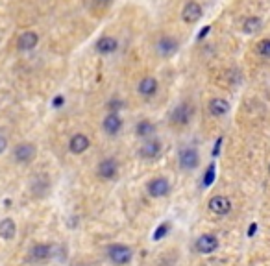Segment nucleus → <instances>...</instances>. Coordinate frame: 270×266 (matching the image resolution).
Masks as SVG:
<instances>
[{"instance_id":"nucleus-1","label":"nucleus","mask_w":270,"mask_h":266,"mask_svg":"<svg viewBox=\"0 0 270 266\" xmlns=\"http://www.w3.org/2000/svg\"><path fill=\"white\" fill-rule=\"evenodd\" d=\"M180 46H181L180 39L174 37V35H170V33L161 35L159 39L156 41V52H158V56H159L161 59L174 58L178 52H180Z\"/></svg>"},{"instance_id":"nucleus-2","label":"nucleus","mask_w":270,"mask_h":266,"mask_svg":"<svg viewBox=\"0 0 270 266\" xmlns=\"http://www.w3.org/2000/svg\"><path fill=\"white\" fill-rule=\"evenodd\" d=\"M194 115V108L191 102H181L178 104L176 108L170 111V124L172 126H187L193 120Z\"/></svg>"},{"instance_id":"nucleus-3","label":"nucleus","mask_w":270,"mask_h":266,"mask_svg":"<svg viewBox=\"0 0 270 266\" xmlns=\"http://www.w3.org/2000/svg\"><path fill=\"white\" fill-rule=\"evenodd\" d=\"M178 165L183 170H194L200 165V154L193 146H185L178 152Z\"/></svg>"},{"instance_id":"nucleus-4","label":"nucleus","mask_w":270,"mask_h":266,"mask_svg":"<svg viewBox=\"0 0 270 266\" xmlns=\"http://www.w3.org/2000/svg\"><path fill=\"white\" fill-rule=\"evenodd\" d=\"M181 21L185 22V24H196L200 19L203 17V8L200 2H196V0H189L185 6L181 8Z\"/></svg>"},{"instance_id":"nucleus-5","label":"nucleus","mask_w":270,"mask_h":266,"mask_svg":"<svg viewBox=\"0 0 270 266\" xmlns=\"http://www.w3.org/2000/svg\"><path fill=\"white\" fill-rule=\"evenodd\" d=\"M132 248H128L124 244H113L108 248V257L111 259V263L117 266H124L132 261Z\"/></svg>"},{"instance_id":"nucleus-6","label":"nucleus","mask_w":270,"mask_h":266,"mask_svg":"<svg viewBox=\"0 0 270 266\" xmlns=\"http://www.w3.org/2000/svg\"><path fill=\"white\" fill-rule=\"evenodd\" d=\"M37 155V148L32 142H21L13 148V159L17 161L19 165H28L32 163Z\"/></svg>"},{"instance_id":"nucleus-7","label":"nucleus","mask_w":270,"mask_h":266,"mask_svg":"<svg viewBox=\"0 0 270 266\" xmlns=\"http://www.w3.org/2000/svg\"><path fill=\"white\" fill-rule=\"evenodd\" d=\"M159 92V82L156 76H143L137 82V94L143 98H152Z\"/></svg>"},{"instance_id":"nucleus-8","label":"nucleus","mask_w":270,"mask_h":266,"mask_svg":"<svg viewBox=\"0 0 270 266\" xmlns=\"http://www.w3.org/2000/svg\"><path fill=\"white\" fill-rule=\"evenodd\" d=\"M118 46H120V41L115 35H102L94 43V52L100 54V56H111V54L117 52Z\"/></svg>"},{"instance_id":"nucleus-9","label":"nucleus","mask_w":270,"mask_h":266,"mask_svg":"<svg viewBox=\"0 0 270 266\" xmlns=\"http://www.w3.org/2000/svg\"><path fill=\"white\" fill-rule=\"evenodd\" d=\"M37 44H39V33L35 30H24L22 33H19L17 43H15L19 52H32L37 48Z\"/></svg>"},{"instance_id":"nucleus-10","label":"nucleus","mask_w":270,"mask_h":266,"mask_svg":"<svg viewBox=\"0 0 270 266\" xmlns=\"http://www.w3.org/2000/svg\"><path fill=\"white\" fill-rule=\"evenodd\" d=\"M96 174L100 179H115L118 174V161L115 157H106L102 159L98 163V168H96Z\"/></svg>"},{"instance_id":"nucleus-11","label":"nucleus","mask_w":270,"mask_h":266,"mask_svg":"<svg viewBox=\"0 0 270 266\" xmlns=\"http://www.w3.org/2000/svg\"><path fill=\"white\" fill-rule=\"evenodd\" d=\"M146 191L152 198H163L170 192V183L167 177H154L152 181H148Z\"/></svg>"},{"instance_id":"nucleus-12","label":"nucleus","mask_w":270,"mask_h":266,"mask_svg":"<svg viewBox=\"0 0 270 266\" xmlns=\"http://www.w3.org/2000/svg\"><path fill=\"white\" fill-rule=\"evenodd\" d=\"M102 130L110 137L118 135L120 130H122V118H120V115L118 113H108V115L104 116V120H102Z\"/></svg>"},{"instance_id":"nucleus-13","label":"nucleus","mask_w":270,"mask_h":266,"mask_svg":"<svg viewBox=\"0 0 270 266\" xmlns=\"http://www.w3.org/2000/svg\"><path fill=\"white\" fill-rule=\"evenodd\" d=\"M89 148H91V139L85 133H74L68 141V152L70 154L80 155V154H85Z\"/></svg>"},{"instance_id":"nucleus-14","label":"nucleus","mask_w":270,"mask_h":266,"mask_svg":"<svg viewBox=\"0 0 270 266\" xmlns=\"http://www.w3.org/2000/svg\"><path fill=\"white\" fill-rule=\"evenodd\" d=\"M161 154V142L158 139H146L143 142V146L139 148V157L146 159V161H152Z\"/></svg>"},{"instance_id":"nucleus-15","label":"nucleus","mask_w":270,"mask_h":266,"mask_svg":"<svg viewBox=\"0 0 270 266\" xmlns=\"http://www.w3.org/2000/svg\"><path fill=\"white\" fill-rule=\"evenodd\" d=\"M209 211H213L215 215H228L231 211V201L226 196H213L207 203Z\"/></svg>"},{"instance_id":"nucleus-16","label":"nucleus","mask_w":270,"mask_h":266,"mask_svg":"<svg viewBox=\"0 0 270 266\" xmlns=\"http://www.w3.org/2000/svg\"><path fill=\"white\" fill-rule=\"evenodd\" d=\"M217 248H219V241H217L215 235H202V237H198V241H196V249H198V253H213Z\"/></svg>"},{"instance_id":"nucleus-17","label":"nucleus","mask_w":270,"mask_h":266,"mask_svg":"<svg viewBox=\"0 0 270 266\" xmlns=\"http://www.w3.org/2000/svg\"><path fill=\"white\" fill-rule=\"evenodd\" d=\"M207 111H209V115L211 116H224L226 113L229 111V104L228 100L224 98H211L207 102Z\"/></svg>"},{"instance_id":"nucleus-18","label":"nucleus","mask_w":270,"mask_h":266,"mask_svg":"<svg viewBox=\"0 0 270 266\" xmlns=\"http://www.w3.org/2000/svg\"><path fill=\"white\" fill-rule=\"evenodd\" d=\"M154 133H156V124L152 120H148V118H143V120H139L135 124V135L139 139H150Z\"/></svg>"},{"instance_id":"nucleus-19","label":"nucleus","mask_w":270,"mask_h":266,"mask_svg":"<svg viewBox=\"0 0 270 266\" xmlns=\"http://www.w3.org/2000/svg\"><path fill=\"white\" fill-rule=\"evenodd\" d=\"M241 28H243V32L248 33V35H252V33H257L261 32L263 28V19L259 15H248L243 21V24H241Z\"/></svg>"},{"instance_id":"nucleus-20","label":"nucleus","mask_w":270,"mask_h":266,"mask_svg":"<svg viewBox=\"0 0 270 266\" xmlns=\"http://www.w3.org/2000/svg\"><path fill=\"white\" fill-rule=\"evenodd\" d=\"M30 257L34 261H45V259L52 257V246H46V244H37L34 248L30 249Z\"/></svg>"},{"instance_id":"nucleus-21","label":"nucleus","mask_w":270,"mask_h":266,"mask_svg":"<svg viewBox=\"0 0 270 266\" xmlns=\"http://www.w3.org/2000/svg\"><path fill=\"white\" fill-rule=\"evenodd\" d=\"M15 231H17V227H15V222L11 220V218H4V220H0V237L2 239H13L15 237Z\"/></svg>"},{"instance_id":"nucleus-22","label":"nucleus","mask_w":270,"mask_h":266,"mask_svg":"<svg viewBox=\"0 0 270 266\" xmlns=\"http://www.w3.org/2000/svg\"><path fill=\"white\" fill-rule=\"evenodd\" d=\"M46 191H48V176L45 174L35 176L34 181H32V192H35V194H45Z\"/></svg>"},{"instance_id":"nucleus-23","label":"nucleus","mask_w":270,"mask_h":266,"mask_svg":"<svg viewBox=\"0 0 270 266\" xmlns=\"http://www.w3.org/2000/svg\"><path fill=\"white\" fill-rule=\"evenodd\" d=\"M255 54L263 59H270V37L257 41V44H255Z\"/></svg>"},{"instance_id":"nucleus-24","label":"nucleus","mask_w":270,"mask_h":266,"mask_svg":"<svg viewBox=\"0 0 270 266\" xmlns=\"http://www.w3.org/2000/svg\"><path fill=\"white\" fill-rule=\"evenodd\" d=\"M124 108V102L120 98H111L108 104H106V109H108V113H118L120 109Z\"/></svg>"},{"instance_id":"nucleus-25","label":"nucleus","mask_w":270,"mask_h":266,"mask_svg":"<svg viewBox=\"0 0 270 266\" xmlns=\"http://www.w3.org/2000/svg\"><path fill=\"white\" fill-rule=\"evenodd\" d=\"M213 179H215V165H211L209 168H207V172H205V179H203V185L205 187H209L213 183Z\"/></svg>"},{"instance_id":"nucleus-26","label":"nucleus","mask_w":270,"mask_h":266,"mask_svg":"<svg viewBox=\"0 0 270 266\" xmlns=\"http://www.w3.org/2000/svg\"><path fill=\"white\" fill-rule=\"evenodd\" d=\"M167 231H169V224H161L158 229H156V235H154V239L156 241H159V239H163L165 235H167Z\"/></svg>"},{"instance_id":"nucleus-27","label":"nucleus","mask_w":270,"mask_h":266,"mask_svg":"<svg viewBox=\"0 0 270 266\" xmlns=\"http://www.w3.org/2000/svg\"><path fill=\"white\" fill-rule=\"evenodd\" d=\"M93 4L96 8H110L113 4V0H93Z\"/></svg>"},{"instance_id":"nucleus-28","label":"nucleus","mask_w":270,"mask_h":266,"mask_svg":"<svg viewBox=\"0 0 270 266\" xmlns=\"http://www.w3.org/2000/svg\"><path fill=\"white\" fill-rule=\"evenodd\" d=\"M6 148H8V139H6V135L0 133V154H4Z\"/></svg>"},{"instance_id":"nucleus-29","label":"nucleus","mask_w":270,"mask_h":266,"mask_svg":"<svg viewBox=\"0 0 270 266\" xmlns=\"http://www.w3.org/2000/svg\"><path fill=\"white\" fill-rule=\"evenodd\" d=\"M63 102H65V98H63V96H56L52 104H54V108H61V106H63Z\"/></svg>"},{"instance_id":"nucleus-30","label":"nucleus","mask_w":270,"mask_h":266,"mask_svg":"<svg viewBox=\"0 0 270 266\" xmlns=\"http://www.w3.org/2000/svg\"><path fill=\"white\" fill-rule=\"evenodd\" d=\"M209 30H211L209 26H203V28H202V32H200V35H198V39H203V37H205V35L209 33Z\"/></svg>"},{"instance_id":"nucleus-31","label":"nucleus","mask_w":270,"mask_h":266,"mask_svg":"<svg viewBox=\"0 0 270 266\" xmlns=\"http://www.w3.org/2000/svg\"><path fill=\"white\" fill-rule=\"evenodd\" d=\"M257 231V225L255 224H252L250 225V229H248V237H253V233Z\"/></svg>"},{"instance_id":"nucleus-32","label":"nucleus","mask_w":270,"mask_h":266,"mask_svg":"<svg viewBox=\"0 0 270 266\" xmlns=\"http://www.w3.org/2000/svg\"><path fill=\"white\" fill-rule=\"evenodd\" d=\"M269 174H270V165H269Z\"/></svg>"}]
</instances>
